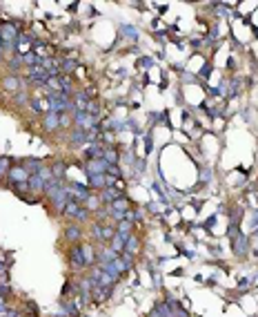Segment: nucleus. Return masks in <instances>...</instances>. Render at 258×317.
I'll return each mask as SVG.
<instances>
[{
    "label": "nucleus",
    "instance_id": "2eb2a0df",
    "mask_svg": "<svg viewBox=\"0 0 258 317\" xmlns=\"http://www.w3.org/2000/svg\"><path fill=\"white\" fill-rule=\"evenodd\" d=\"M125 250H127V253H131V255H136L140 250V239L136 237V234H129V237H127V241H125Z\"/></svg>",
    "mask_w": 258,
    "mask_h": 317
},
{
    "label": "nucleus",
    "instance_id": "7c9ffc66",
    "mask_svg": "<svg viewBox=\"0 0 258 317\" xmlns=\"http://www.w3.org/2000/svg\"><path fill=\"white\" fill-rule=\"evenodd\" d=\"M29 105H31V110H34V112H43V105H45V103L43 101H40V98H31V101H29Z\"/></svg>",
    "mask_w": 258,
    "mask_h": 317
},
{
    "label": "nucleus",
    "instance_id": "20e7f679",
    "mask_svg": "<svg viewBox=\"0 0 258 317\" xmlns=\"http://www.w3.org/2000/svg\"><path fill=\"white\" fill-rule=\"evenodd\" d=\"M29 176L31 174H29L23 166H11L9 174H7V181H9V186H16V183H27Z\"/></svg>",
    "mask_w": 258,
    "mask_h": 317
},
{
    "label": "nucleus",
    "instance_id": "6e6552de",
    "mask_svg": "<svg viewBox=\"0 0 258 317\" xmlns=\"http://www.w3.org/2000/svg\"><path fill=\"white\" fill-rule=\"evenodd\" d=\"M29 195H45V188H47V181L43 179V176L36 172V174L29 176Z\"/></svg>",
    "mask_w": 258,
    "mask_h": 317
},
{
    "label": "nucleus",
    "instance_id": "9b49d317",
    "mask_svg": "<svg viewBox=\"0 0 258 317\" xmlns=\"http://www.w3.org/2000/svg\"><path fill=\"white\" fill-rule=\"evenodd\" d=\"M85 172H87V176H89V174H105V172H107V163L103 161V159L87 161L85 163Z\"/></svg>",
    "mask_w": 258,
    "mask_h": 317
},
{
    "label": "nucleus",
    "instance_id": "5701e85b",
    "mask_svg": "<svg viewBox=\"0 0 258 317\" xmlns=\"http://www.w3.org/2000/svg\"><path fill=\"white\" fill-rule=\"evenodd\" d=\"M76 67H78L76 58H65V60L60 63V72H62V74H67V76H69V74L76 72Z\"/></svg>",
    "mask_w": 258,
    "mask_h": 317
},
{
    "label": "nucleus",
    "instance_id": "4be33fe9",
    "mask_svg": "<svg viewBox=\"0 0 258 317\" xmlns=\"http://www.w3.org/2000/svg\"><path fill=\"white\" fill-rule=\"evenodd\" d=\"M52 172H53V179H60V181H65V170H67V166L62 161H56V163H52Z\"/></svg>",
    "mask_w": 258,
    "mask_h": 317
},
{
    "label": "nucleus",
    "instance_id": "f8f14e48",
    "mask_svg": "<svg viewBox=\"0 0 258 317\" xmlns=\"http://www.w3.org/2000/svg\"><path fill=\"white\" fill-rule=\"evenodd\" d=\"M87 186H89L91 190H105L107 188V174H89Z\"/></svg>",
    "mask_w": 258,
    "mask_h": 317
},
{
    "label": "nucleus",
    "instance_id": "ddd939ff",
    "mask_svg": "<svg viewBox=\"0 0 258 317\" xmlns=\"http://www.w3.org/2000/svg\"><path fill=\"white\" fill-rule=\"evenodd\" d=\"M103 161L107 163V166H118L120 161V154L116 147H105V152H103Z\"/></svg>",
    "mask_w": 258,
    "mask_h": 317
},
{
    "label": "nucleus",
    "instance_id": "4468645a",
    "mask_svg": "<svg viewBox=\"0 0 258 317\" xmlns=\"http://www.w3.org/2000/svg\"><path fill=\"white\" fill-rule=\"evenodd\" d=\"M116 232L123 234V237H129V234H134V224L127 221V219L118 221V224H116Z\"/></svg>",
    "mask_w": 258,
    "mask_h": 317
},
{
    "label": "nucleus",
    "instance_id": "f704fd0d",
    "mask_svg": "<svg viewBox=\"0 0 258 317\" xmlns=\"http://www.w3.org/2000/svg\"><path fill=\"white\" fill-rule=\"evenodd\" d=\"M147 317H160V315H158V311H156V308H152V311L147 313Z\"/></svg>",
    "mask_w": 258,
    "mask_h": 317
},
{
    "label": "nucleus",
    "instance_id": "f03ea898",
    "mask_svg": "<svg viewBox=\"0 0 258 317\" xmlns=\"http://www.w3.org/2000/svg\"><path fill=\"white\" fill-rule=\"evenodd\" d=\"M67 259H69V266H72L74 270L87 268V259H85V255H82V246H80V244H78V246H72V248H69Z\"/></svg>",
    "mask_w": 258,
    "mask_h": 317
},
{
    "label": "nucleus",
    "instance_id": "7ed1b4c3",
    "mask_svg": "<svg viewBox=\"0 0 258 317\" xmlns=\"http://www.w3.org/2000/svg\"><path fill=\"white\" fill-rule=\"evenodd\" d=\"M67 190H69V199L78 201V203H85V201L91 197V188L82 186V183H69Z\"/></svg>",
    "mask_w": 258,
    "mask_h": 317
},
{
    "label": "nucleus",
    "instance_id": "2f4dec72",
    "mask_svg": "<svg viewBox=\"0 0 258 317\" xmlns=\"http://www.w3.org/2000/svg\"><path fill=\"white\" fill-rule=\"evenodd\" d=\"M9 67H11V69H18V67H23V56H18V54H16L14 58L9 60Z\"/></svg>",
    "mask_w": 258,
    "mask_h": 317
},
{
    "label": "nucleus",
    "instance_id": "9d476101",
    "mask_svg": "<svg viewBox=\"0 0 258 317\" xmlns=\"http://www.w3.org/2000/svg\"><path fill=\"white\" fill-rule=\"evenodd\" d=\"M98 197H101L103 205H111L114 201H118L120 197H123V190H118V188H114V186H107L105 190H103V195H98Z\"/></svg>",
    "mask_w": 258,
    "mask_h": 317
},
{
    "label": "nucleus",
    "instance_id": "473e14b6",
    "mask_svg": "<svg viewBox=\"0 0 258 317\" xmlns=\"http://www.w3.org/2000/svg\"><path fill=\"white\" fill-rule=\"evenodd\" d=\"M216 94H220V96H227V81H220L218 89H216Z\"/></svg>",
    "mask_w": 258,
    "mask_h": 317
},
{
    "label": "nucleus",
    "instance_id": "393cba45",
    "mask_svg": "<svg viewBox=\"0 0 258 317\" xmlns=\"http://www.w3.org/2000/svg\"><path fill=\"white\" fill-rule=\"evenodd\" d=\"M154 308L158 311V315H160V317H174V311L165 302H156V306H154Z\"/></svg>",
    "mask_w": 258,
    "mask_h": 317
},
{
    "label": "nucleus",
    "instance_id": "1a4fd4ad",
    "mask_svg": "<svg viewBox=\"0 0 258 317\" xmlns=\"http://www.w3.org/2000/svg\"><path fill=\"white\" fill-rule=\"evenodd\" d=\"M247 246H249V239L245 237V234H240V232L232 239V250H234V255L236 257H240V259L247 255Z\"/></svg>",
    "mask_w": 258,
    "mask_h": 317
},
{
    "label": "nucleus",
    "instance_id": "412c9836",
    "mask_svg": "<svg viewBox=\"0 0 258 317\" xmlns=\"http://www.w3.org/2000/svg\"><path fill=\"white\" fill-rule=\"evenodd\" d=\"M116 237V224H103V244H109Z\"/></svg>",
    "mask_w": 258,
    "mask_h": 317
},
{
    "label": "nucleus",
    "instance_id": "f257e3e1",
    "mask_svg": "<svg viewBox=\"0 0 258 317\" xmlns=\"http://www.w3.org/2000/svg\"><path fill=\"white\" fill-rule=\"evenodd\" d=\"M62 215L67 217V219H72L74 224H82V221L89 219V210H87L82 203H78V201L69 199L67 205H65V210H62Z\"/></svg>",
    "mask_w": 258,
    "mask_h": 317
},
{
    "label": "nucleus",
    "instance_id": "72a5a7b5",
    "mask_svg": "<svg viewBox=\"0 0 258 317\" xmlns=\"http://www.w3.org/2000/svg\"><path fill=\"white\" fill-rule=\"evenodd\" d=\"M5 273H7V263L0 259V275H5Z\"/></svg>",
    "mask_w": 258,
    "mask_h": 317
},
{
    "label": "nucleus",
    "instance_id": "c9c22d12",
    "mask_svg": "<svg viewBox=\"0 0 258 317\" xmlns=\"http://www.w3.org/2000/svg\"><path fill=\"white\" fill-rule=\"evenodd\" d=\"M209 72H211V67H209V65H205V69H203V76H209Z\"/></svg>",
    "mask_w": 258,
    "mask_h": 317
},
{
    "label": "nucleus",
    "instance_id": "a211bd4d",
    "mask_svg": "<svg viewBox=\"0 0 258 317\" xmlns=\"http://www.w3.org/2000/svg\"><path fill=\"white\" fill-rule=\"evenodd\" d=\"M82 205H85V208L89 210V212H96V210H101V208H103V201H101V197H98V195H91Z\"/></svg>",
    "mask_w": 258,
    "mask_h": 317
},
{
    "label": "nucleus",
    "instance_id": "39448f33",
    "mask_svg": "<svg viewBox=\"0 0 258 317\" xmlns=\"http://www.w3.org/2000/svg\"><path fill=\"white\" fill-rule=\"evenodd\" d=\"M74 125H76L78 130L89 132L91 127L96 125V118L91 116V114H87V112H74Z\"/></svg>",
    "mask_w": 258,
    "mask_h": 317
},
{
    "label": "nucleus",
    "instance_id": "e433bc0d",
    "mask_svg": "<svg viewBox=\"0 0 258 317\" xmlns=\"http://www.w3.org/2000/svg\"><path fill=\"white\" fill-rule=\"evenodd\" d=\"M2 56H5V52H2V47H0V60H2Z\"/></svg>",
    "mask_w": 258,
    "mask_h": 317
},
{
    "label": "nucleus",
    "instance_id": "f3484780",
    "mask_svg": "<svg viewBox=\"0 0 258 317\" xmlns=\"http://www.w3.org/2000/svg\"><path fill=\"white\" fill-rule=\"evenodd\" d=\"M23 168L29 174H36V172H40V168H43V161H40V159H27V161L23 163Z\"/></svg>",
    "mask_w": 258,
    "mask_h": 317
},
{
    "label": "nucleus",
    "instance_id": "6ab92c4d",
    "mask_svg": "<svg viewBox=\"0 0 258 317\" xmlns=\"http://www.w3.org/2000/svg\"><path fill=\"white\" fill-rule=\"evenodd\" d=\"M125 241H127V237H123V234L116 232V237L109 241V248H111V250H116V253L120 255V253L125 250Z\"/></svg>",
    "mask_w": 258,
    "mask_h": 317
},
{
    "label": "nucleus",
    "instance_id": "c756f323",
    "mask_svg": "<svg viewBox=\"0 0 258 317\" xmlns=\"http://www.w3.org/2000/svg\"><path fill=\"white\" fill-rule=\"evenodd\" d=\"M120 31H123V36H125V38H129L131 43L136 40V29H134V27H127V25H125V27H123Z\"/></svg>",
    "mask_w": 258,
    "mask_h": 317
},
{
    "label": "nucleus",
    "instance_id": "c85d7f7f",
    "mask_svg": "<svg viewBox=\"0 0 258 317\" xmlns=\"http://www.w3.org/2000/svg\"><path fill=\"white\" fill-rule=\"evenodd\" d=\"M91 234H94L96 241H103V224H101V221H96V224H94V228H91Z\"/></svg>",
    "mask_w": 258,
    "mask_h": 317
},
{
    "label": "nucleus",
    "instance_id": "a878e982",
    "mask_svg": "<svg viewBox=\"0 0 258 317\" xmlns=\"http://www.w3.org/2000/svg\"><path fill=\"white\" fill-rule=\"evenodd\" d=\"M80 246H82V255H85V259H87V266L94 263L96 261V253L91 250V246H87V244H80Z\"/></svg>",
    "mask_w": 258,
    "mask_h": 317
},
{
    "label": "nucleus",
    "instance_id": "bb28decb",
    "mask_svg": "<svg viewBox=\"0 0 258 317\" xmlns=\"http://www.w3.org/2000/svg\"><path fill=\"white\" fill-rule=\"evenodd\" d=\"M105 174H107V176H111V179H116V181H118L120 176H123V170H120L118 166H107V172H105Z\"/></svg>",
    "mask_w": 258,
    "mask_h": 317
},
{
    "label": "nucleus",
    "instance_id": "0eeeda50",
    "mask_svg": "<svg viewBox=\"0 0 258 317\" xmlns=\"http://www.w3.org/2000/svg\"><path fill=\"white\" fill-rule=\"evenodd\" d=\"M43 130L47 132V134H53V132H58L60 130V114H56V112H47L45 114V118H43Z\"/></svg>",
    "mask_w": 258,
    "mask_h": 317
},
{
    "label": "nucleus",
    "instance_id": "cd10ccee",
    "mask_svg": "<svg viewBox=\"0 0 258 317\" xmlns=\"http://www.w3.org/2000/svg\"><path fill=\"white\" fill-rule=\"evenodd\" d=\"M62 306H65V311H67V313H69V315H72V317H78V315H80V311H78V306H76V304L67 302V299H65V302H62Z\"/></svg>",
    "mask_w": 258,
    "mask_h": 317
},
{
    "label": "nucleus",
    "instance_id": "aec40b11",
    "mask_svg": "<svg viewBox=\"0 0 258 317\" xmlns=\"http://www.w3.org/2000/svg\"><path fill=\"white\" fill-rule=\"evenodd\" d=\"M69 141H72V145H82V143H87V132L85 130H74L72 137H69Z\"/></svg>",
    "mask_w": 258,
    "mask_h": 317
},
{
    "label": "nucleus",
    "instance_id": "dca6fc26",
    "mask_svg": "<svg viewBox=\"0 0 258 317\" xmlns=\"http://www.w3.org/2000/svg\"><path fill=\"white\" fill-rule=\"evenodd\" d=\"M2 87H5L7 92H18L20 78L18 76H7V78H2Z\"/></svg>",
    "mask_w": 258,
    "mask_h": 317
},
{
    "label": "nucleus",
    "instance_id": "b1692460",
    "mask_svg": "<svg viewBox=\"0 0 258 317\" xmlns=\"http://www.w3.org/2000/svg\"><path fill=\"white\" fill-rule=\"evenodd\" d=\"M9 170H11V159H7V156H0V181L9 174Z\"/></svg>",
    "mask_w": 258,
    "mask_h": 317
},
{
    "label": "nucleus",
    "instance_id": "423d86ee",
    "mask_svg": "<svg viewBox=\"0 0 258 317\" xmlns=\"http://www.w3.org/2000/svg\"><path fill=\"white\" fill-rule=\"evenodd\" d=\"M82 239V228L80 224H69L67 228H65V241H67L69 246H78Z\"/></svg>",
    "mask_w": 258,
    "mask_h": 317
}]
</instances>
